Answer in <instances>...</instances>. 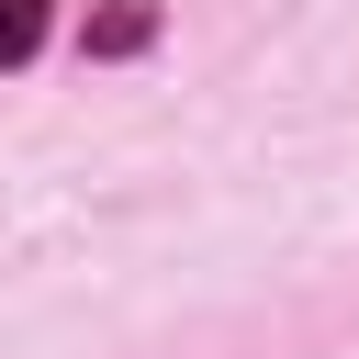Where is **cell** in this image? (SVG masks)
Instances as JSON below:
<instances>
[{
	"instance_id": "6da1fadb",
	"label": "cell",
	"mask_w": 359,
	"mask_h": 359,
	"mask_svg": "<svg viewBox=\"0 0 359 359\" xmlns=\"http://www.w3.org/2000/svg\"><path fill=\"white\" fill-rule=\"evenodd\" d=\"M146 34H157V11H146V0H112V11L90 22V56H135Z\"/></svg>"
},
{
	"instance_id": "7a4b0ae2",
	"label": "cell",
	"mask_w": 359,
	"mask_h": 359,
	"mask_svg": "<svg viewBox=\"0 0 359 359\" xmlns=\"http://www.w3.org/2000/svg\"><path fill=\"white\" fill-rule=\"evenodd\" d=\"M45 45V0H0V67H22Z\"/></svg>"
}]
</instances>
